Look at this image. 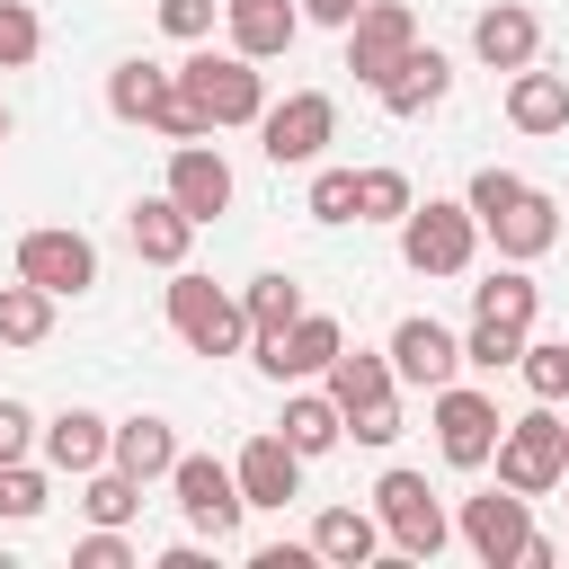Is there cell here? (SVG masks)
<instances>
[{
    "label": "cell",
    "instance_id": "33",
    "mask_svg": "<svg viewBox=\"0 0 569 569\" xmlns=\"http://www.w3.org/2000/svg\"><path fill=\"white\" fill-rule=\"evenodd\" d=\"M516 373H525L533 400H569V338H525Z\"/></svg>",
    "mask_w": 569,
    "mask_h": 569
},
{
    "label": "cell",
    "instance_id": "21",
    "mask_svg": "<svg viewBox=\"0 0 569 569\" xmlns=\"http://www.w3.org/2000/svg\"><path fill=\"white\" fill-rule=\"evenodd\" d=\"M222 36H231L249 62H276V53H293V36H302V0H222Z\"/></svg>",
    "mask_w": 569,
    "mask_h": 569
},
{
    "label": "cell",
    "instance_id": "24",
    "mask_svg": "<svg viewBox=\"0 0 569 569\" xmlns=\"http://www.w3.org/2000/svg\"><path fill=\"white\" fill-rule=\"evenodd\" d=\"M507 124L516 133H569V71H542V62L507 71Z\"/></svg>",
    "mask_w": 569,
    "mask_h": 569
},
{
    "label": "cell",
    "instance_id": "36",
    "mask_svg": "<svg viewBox=\"0 0 569 569\" xmlns=\"http://www.w3.org/2000/svg\"><path fill=\"white\" fill-rule=\"evenodd\" d=\"M302 213H311V222H356V169H311Z\"/></svg>",
    "mask_w": 569,
    "mask_h": 569
},
{
    "label": "cell",
    "instance_id": "28",
    "mask_svg": "<svg viewBox=\"0 0 569 569\" xmlns=\"http://www.w3.org/2000/svg\"><path fill=\"white\" fill-rule=\"evenodd\" d=\"M338 436H347V409L329 400V382H320V391H293V400H284V445H293L302 462H320V453H329Z\"/></svg>",
    "mask_w": 569,
    "mask_h": 569
},
{
    "label": "cell",
    "instance_id": "7",
    "mask_svg": "<svg viewBox=\"0 0 569 569\" xmlns=\"http://www.w3.org/2000/svg\"><path fill=\"white\" fill-rule=\"evenodd\" d=\"M560 427H569V418H551V400H533L525 418H507V427H498V453H489V462H498V480H507V489H525V498L560 489V480H569Z\"/></svg>",
    "mask_w": 569,
    "mask_h": 569
},
{
    "label": "cell",
    "instance_id": "15",
    "mask_svg": "<svg viewBox=\"0 0 569 569\" xmlns=\"http://www.w3.org/2000/svg\"><path fill=\"white\" fill-rule=\"evenodd\" d=\"M382 356H391V373H400V382H418V391H445V382L462 373V338H453L445 320H427V311H409V320L391 329V347H382Z\"/></svg>",
    "mask_w": 569,
    "mask_h": 569
},
{
    "label": "cell",
    "instance_id": "11",
    "mask_svg": "<svg viewBox=\"0 0 569 569\" xmlns=\"http://www.w3.org/2000/svg\"><path fill=\"white\" fill-rule=\"evenodd\" d=\"M18 276H36L44 293H89L98 284V240L71 222H36L18 231Z\"/></svg>",
    "mask_w": 569,
    "mask_h": 569
},
{
    "label": "cell",
    "instance_id": "29",
    "mask_svg": "<svg viewBox=\"0 0 569 569\" xmlns=\"http://www.w3.org/2000/svg\"><path fill=\"white\" fill-rule=\"evenodd\" d=\"M53 302H62V293H44L36 276L0 284V347H44V338H53Z\"/></svg>",
    "mask_w": 569,
    "mask_h": 569
},
{
    "label": "cell",
    "instance_id": "2",
    "mask_svg": "<svg viewBox=\"0 0 569 569\" xmlns=\"http://www.w3.org/2000/svg\"><path fill=\"white\" fill-rule=\"evenodd\" d=\"M107 107H116L124 124H151L160 142H204V133H213L204 107L187 98L178 62H151V53H124V62L107 71Z\"/></svg>",
    "mask_w": 569,
    "mask_h": 569
},
{
    "label": "cell",
    "instance_id": "44",
    "mask_svg": "<svg viewBox=\"0 0 569 569\" xmlns=\"http://www.w3.org/2000/svg\"><path fill=\"white\" fill-rule=\"evenodd\" d=\"M0 142H9V98H0Z\"/></svg>",
    "mask_w": 569,
    "mask_h": 569
},
{
    "label": "cell",
    "instance_id": "45",
    "mask_svg": "<svg viewBox=\"0 0 569 569\" xmlns=\"http://www.w3.org/2000/svg\"><path fill=\"white\" fill-rule=\"evenodd\" d=\"M560 453H569V427H560Z\"/></svg>",
    "mask_w": 569,
    "mask_h": 569
},
{
    "label": "cell",
    "instance_id": "23",
    "mask_svg": "<svg viewBox=\"0 0 569 569\" xmlns=\"http://www.w3.org/2000/svg\"><path fill=\"white\" fill-rule=\"evenodd\" d=\"M231 471H240V498H249V507H284V498L302 489V453L284 445V427H276V436H249V445L231 453Z\"/></svg>",
    "mask_w": 569,
    "mask_h": 569
},
{
    "label": "cell",
    "instance_id": "22",
    "mask_svg": "<svg viewBox=\"0 0 569 569\" xmlns=\"http://www.w3.org/2000/svg\"><path fill=\"white\" fill-rule=\"evenodd\" d=\"M178 453H187V445H178V427H169L160 409H133V418H116V445H107V462H116V471H133L142 489H151V480H169V462H178Z\"/></svg>",
    "mask_w": 569,
    "mask_h": 569
},
{
    "label": "cell",
    "instance_id": "18",
    "mask_svg": "<svg viewBox=\"0 0 569 569\" xmlns=\"http://www.w3.org/2000/svg\"><path fill=\"white\" fill-rule=\"evenodd\" d=\"M160 187H169L196 222H213V213L231 204V160L213 151V133H204V142H169V178H160Z\"/></svg>",
    "mask_w": 569,
    "mask_h": 569
},
{
    "label": "cell",
    "instance_id": "40",
    "mask_svg": "<svg viewBox=\"0 0 569 569\" xmlns=\"http://www.w3.org/2000/svg\"><path fill=\"white\" fill-rule=\"evenodd\" d=\"M44 427H36V409L27 400H0V462H27V445H36Z\"/></svg>",
    "mask_w": 569,
    "mask_h": 569
},
{
    "label": "cell",
    "instance_id": "6",
    "mask_svg": "<svg viewBox=\"0 0 569 569\" xmlns=\"http://www.w3.org/2000/svg\"><path fill=\"white\" fill-rule=\"evenodd\" d=\"M471 249H480V213H471V196H427V204L400 213V258H409L418 276H462Z\"/></svg>",
    "mask_w": 569,
    "mask_h": 569
},
{
    "label": "cell",
    "instance_id": "14",
    "mask_svg": "<svg viewBox=\"0 0 569 569\" xmlns=\"http://www.w3.org/2000/svg\"><path fill=\"white\" fill-rule=\"evenodd\" d=\"M249 347H258V373H276V382H311V373H329V356L347 347V329H338L329 311H302L293 329L249 338Z\"/></svg>",
    "mask_w": 569,
    "mask_h": 569
},
{
    "label": "cell",
    "instance_id": "4",
    "mask_svg": "<svg viewBox=\"0 0 569 569\" xmlns=\"http://www.w3.org/2000/svg\"><path fill=\"white\" fill-rule=\"evenodd\" d=\"M178 80H187V98L204 107V124H213V133H222V124H258V116H267V71H258L240 44H222V53L204 44V53H187V62H178Z\"/></svg>",
    "mask_w": 569,
    "mask_h": 569
},
{
    "label": "cell",
    "instance_id": "13",
    "mask_svg": "<svg viewBox=\"0 0 569 569\" xmlns=\"http://www.w3.org/2000/svg\"><path fill=\"white\" fill-rule=\"evenodd\" d=\"M409 44H418V9H409V0H365V9H356V27H347V71L373 89Z\"/></svg>",
    "mask_w": 569,
    "mask_h": 569
},
{
    "label": "cell",
    "instance_id": "25",
    "mask_svg": "<svg viewBox=\"0 0 569 569\" xmlns=\"http://www.w3.org/2000/svg\"><path fill=\"white\" fill-rule=\"evenodd\" d=\"M320 382H329V400H338V409H347V418H356V409H373V400H391V391H400V373H391V356H382V347H338V356H329V373H320Z\"/></svg>",
    "mask_w": 569,
    "mask_h": 569
},
{
    "label": "cell",
    "instance_id": "32",
    "mask_svg": "<svg viewBox=\"0 0 569 569\" xmlns=\"http://www.w3.org/2000/svg\"><path fill=\"white\" fill-rule=\"evenodd\" d=\"M418 204V187H409V169H391V160H373V169H356V222H400Z\"/></svg>",
    "mask_w": 569,
    "mask_h": 569
},
{
    "label": "cell",
    "instance_id": "16",
    "mask_svg": "<svg viewBox=\"0 0 569 569\" xmlns=\"http://www.w3.org/2000/svg\"><path fill=\"white\" fill-rule=\"evenodd\" d=\"M196 213L160 187V196H133V213H124V240H133V258L142 267H187V249H196Z\"/></svg>",
    "mask_w": 569,
    "mask_h": 569
},
{
    "label": "cell",
    "instance_id": "8",
    "mask_svg": "<svg viewBox=\"0 0 569 569\" xmlns=\"http://www.w3.org/2000/svg\"><path fill=\"white\" fill-rule=\"evenodd\" d=\"M169 489H178L187 533H204V542H231V533H240V516H249L240 471H231L222 453H178V462H169Z\"/></svg>",
    "mask_w": 569,
    "mask_h": 569
},
{
    "label": "cell",
    "instance_id": "3",
    "mask_svg": "<svg viewBox=\"0 0 569 569\" xmlns=\"http://www.w3.org/2000/svg\"><path fill=\"white\" fill-rule=\"evenodd\" d=\"M160 311H169V329H178V347H187V356H231V347H249V302H240V293H222V284H213V276H196V267H169Z\"/></svg>",
    "mask_w": 569,
    "mask_h": 569
},
{
    "label": "cell",
    "instance_id": "31",
    "mask_svg": "<svg viewBox=\"0 0 569 569\" xmlns=\"http://www.w3.org/2000/svg\"><path fill=\"white\" fill-rule=\"evenodd\" d=\"M80 516H89V525H133V516H142V480L116 471V462H98V471L80 480Z\"/></svg>",
    "mask_w": 569,
    "mask_h": 569
},
{
    "label": "cell",
    "instance_id": "12",
    "mask_svg": "<svg viewBox=\"0 0 569 569\" xmlns=\"http://www.w3.org/2000/svg\"><path fill=\"white\" fill-rule=\"evenodd\" d=\"M453 533L471 542V560H489V569H516L525 560V542H533V525H525V489H489V498H462V516H453Z\"/></svg>",
    "mask_w": 569,
    "mask_h": 569
},
{
    "label": "cell",
    "instance_id": "5",
    "mask_svg": "<svg viewBox=\"0 0 569 569\" xmlns=\"http://www.w3.org/2000/svg\"><path fill=\"white\" fill-rule=\"evenodd\" d=\"M373 516H382V533H391V551H400V560H436V551L453 542L445 498H436V489H427V471H409V462H391V471L373 480Z\"/></svg>",
    "mask_w": 569,
    "mask_h": 569
},
{
    "label": "cell",
    "instance_id": "42",
    "mask_svg": "<svg viewBox=\"0 0 569 569\" xmlns=\"http://www.w3.org/2000/svg\"><path fill=\"white\" fill-rule=\"evenodd\" d=\"M356 9H365V0H302V18H311V27H338V36L356 27Z\"/></svg>",
    "mask_w": 569,
    "mask_h": 569
},
{
    "label": "cell",
    "instance_id": "43",
    "mask_svg": "<svg viewBox=\"0 0 569 569\" xmlns=\"http://www.w3.org/2000/svg\"><path fill=\"white\" fill-rule=\"evenodd\" d=\"M302 560H320V551H311V542H267V551H258V569H302Z\"/></svg>",
    "mask_w": 569,
    "mask_h": 569
},
{
    "label": "cell",
    "instance_id": "26",
    "mask_svg": "<svg viewBox=\"0 0 569 569\" xmlns=\"http://www.w3.org/2000/svg\"><path fill=\"white\" fill-rule=\"evenodd\" d=\"M311 551L338 560V569H365V560L382 551V516H373V507H320V516H311Z\"/></svg>",
    "mask_w": 569,
    "mask_h": 569
},
{
    "label": "cell",
    "instance_id": "9",
    "mask_svg": "<svg viewBox=\"0 0 569 569\" xmlns=\"http://www.w3.org/2000/svg\"><path fill=\"white\" fill-rule=\"evenodd\" d=\"M329 133H338V98H329V89H284V98H267V116H258V151H267L276 169H311V160L329 151Z\"/></svg>",
    "mask_w": 569,
    "mask_h": 569
},
{
    "label": "cell",
    "instance_id": "37",
    "mask_svg": "<svg viewBox=\"0 0 569 569\" xmlns=\"http://www.w3.org/2000/svg\"><path fill=\"white\" fill-rule=\"evenodd\" d=\"M142 551L124 542V525H89L80 542H71V569H133Z\"/></svg>",
    "mask_w": 569,
    "mask_h": 569
},
{
    "label": "cell",
    "instance_id": "17",
    "mask_svg": "<svg viewBox=\"0 0 569 569\" xmlns=\"http://www.w3.org/2000/svg\"><path fill=\"white\" fill-rule=\"evenodd\" d=\"M471 53H480L489 71H525V62H542V18H533L525 0H489V9L471 18Z\"/></svg>",
    "mask_w": 569,
    "mask_h": 569
},
{
    "label": "cell",
    "instance_id": "20",
    "mask_svg": "<svg viewBox=\"0 0 569 569\" xmlns=\"http://www.w3.org/2000/svg\"><path fill=\"white\" fill-rule=\"evenodd\" d=\"M445 89H453V62L436 53V44H409L382 80H373V98H382V116H427V107H445Z\"/></svg>",
    "mask_w": 569,
    "mask_h": 569
},
{
    "label": "cell",
    "instance_id": "30",
    "mask_svg": "<svg viewBox=\"0 0 569 569\" xmlns=\"http://www.w3.org/2000/svg\"><path fill=\"white\" fill-rule=\"evenodd\" d=\"M240 302H249V338H276V329H293L311 302H302V284L284 276V267H267V276H249L240 284Z\"/></svg>",
    "mask_w": 569,
    "mask_h": 569
},
{
    "label": "cell",
    "instance_id": "10",
    "mask_svg": "<svg viewBox=\"0 0 569 569\" xmlns=\"http://www.w3.org/2000/svg\"><path fill=\"white\" fill-rule=\"evenodd\" d=\"M427 427H436V453L453 462V471H480L489 453H498V400L489 391H471V382H445V391H427Z\"/></svg>",
    "mask_w": 569,
    "mask_h": 569
},
{
    "label": "cell",
    "instance_id": "38",
    "mask_svg": "<svg viewBox=\"0 0 569 569\" xmlns=\"http://www.w3.org/2000/svg\"><path fill=\"white\" fill-rule=\"evenodd\" d=\"M0 516H9V525L44 516V471H36V462H0Z\"/></svg>",
    "mask_w": 569,
    "mask_h": 569
},
{
    "label": "cell",
    "instance_id": "1",
    "mask_svg": "<svg viewBox=\"0 0 569 569\" xmlns=\"http://www.w3.org/2000/svg\"><path fill=\"white\" fill-rule=\"evenodd\" d=\"M462 196H471L480 231L498 240V258H516V267H533V258L560 240V204H551L533 178H516V169H480Z\"/></svg>",
    "mask_w": 569,
    "mask_h": 569
},
{
    "label": "cell",
    "instance_id": "35",
    "mask_svg": "<svg viewBox=\"0 0 569 569\" xmlns=\"http://www.w3.org/2000/svg\"><path fill=\"white\" fill-rule=\"evenodd\" d=\"M44 53V18L27 0H0V71H27Z\"/></svg>",
    "mask_w": 569,
    "mask_h": 569
},
{
    "label": "cell",
    "instance_id": "19",
    "mask_svg": "<svg viewBox=\"0 0 569 569\" xmlns=\"http://www.w3.org/2000/svg\"><path fill=\"white\" fill-rule=\"evenodd\" d=\"M36 445H44V471L89 480V471L107 462V445H116V418H98V409H80V400H71V409H53V418H44V436H36Z\"/></svg>",
    "mask_w": 569,
    "mask_h": 569
},
{
    "label": "cell",
    "instance_id": "34",
    "mask_svg": "<svg viewBox=\"0 0 569 569\" xmlns=\"http://www.w3.org/2000/svg\"><path fill=\"white\" fill-rule=\"evenodd\" d=\"M516 356H525V329H507V320H480V311H471V329H462V365L507 373Z\"/></svg>",
    "mask_w": 569,
    "mask_h": 569
},
{
    "label": "cell",
    "instance_id": "27",
    "mask_svg": "<svg viewBox=\"0 0 569 569\" xmlns=\"http://www.w3.org/2000/svg\"><path fill=\"white\" fill-rule=\"evenodd\" d=\"M471 311H480V320H507V329H525V338H533V320H542V284L507 258L489 284H471Z\"/></svg>",
    "mask_w": 569,
    "mask_h": 569
},
{
    "label": "cell",
    "instance_id": "39",
    "mask_svg": "<svg viewBox=\"0 0 569 569\" xmlns=\"http://www.w3.org/2000/svg\"><path fill=\"white\" fill-rule=\"evenodd\" d=\"M213 9H222V0H160V27H169L178 44H204V36H213Z\"/></svg>",
    "mask_w": 569,
    "mask_h": 569
},
{
    "label": "cell",
    "instance_id": "41",
    "mask_svg": "<svg viewBox=\"0 0 569 569\" xmlns=\"http://www.w3.org/2000/svg\"><path fill=\"white\" fill-rule=\"evenodd\" d=\"M347 436H356V445H391V436H400V391H391V400H373V409H356V418H347Z\"/></svg>",
    "mask_w": 569,
    "mask_h": 569
}]
</instances>
